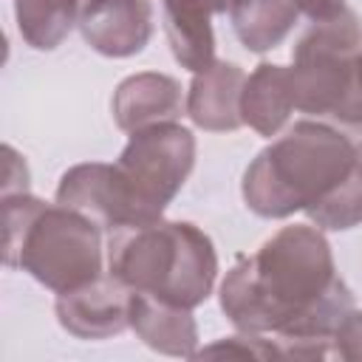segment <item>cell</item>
<instances>
[{"mask_svg": "<svg viewBox=\"0 0 362 362\" xmlns=\"http://www.w3.org/2000/svg\"><path fill=\"white\" fill-rule=\"evenodd\" d=\"M218 300L238 331L274 334L283 359L334 356V328L354 305L331 243L314 223L283 226L255 255H238Z\"/></svg>", "mask_w": 362, "mask_h": 362, "instance_id": "1", "label": "cell"}, {"mask_svg": "<svg viewBox=\"0 0 362 362\" xmlns=\"http://www.w3.org/2000/svg\"><path fill=\"white\" fill-rule=\"evenodd\" d=\"M243 204L260 218L305 212L322 232H345L362 223V170L356 147L337 127L294 122L263 147L243 173Z\"/></svg>", "mask_w": 362, "mask_h": 362, "instance_id": "2", "label": "cell"}, {"mask_svg": "<svg viewBox=\"0 0 362 362\" xmlns=\"http://www.w3.org/2000/svg\"><path fill=\"white\" fill-rule=\"evenodd\" d=\"M102 226L65 204L31 192L3 195V263L31 274L54 294L74 291L105 274Z\"/></svg>", "mask_w": 362, "mask_h": 362, "instance_id": "3", "label": "cell"}, {"mask_svg": "<svg viewBox=\"0 0 362 362\" xmlns=\"http://www.w3.org/2000/svg\"><path fill=\"white\" fill-rule=\"evenodd\" d=\"M107 272L130 291H144L181 308H198L215 288L218 252L189 221H150L107 232Z\"/></svg>", "mask_w": 362, "mask_h": 362, "instance_id": "4", "label": "cell"}, {"mask_svg": "<svg viewBox=\"0 0 362 362\" xmlns=\"http://www.w3.org/2000/svg\"><path fill=\"white\" fill-rule=\"evenodd\" d=\"M362 23L345 8L331 20L314 23L291 51L294 107L314 116H334L362 124Z\"/></svg>", "mask_w": 362, "mask_h": 362, "instance_id": "5", "label": "cell"}, {"mask_svg": "<svg viewBox=\"0 0 362 362\" xmlns=\"http://www.w3.org/2000/svg\"><path fill=\"white\" fill-rule=\"evenodd\" d=\"M195 136L178 122H158L130 133L113 161L124 226L164 218V209L187 184L195 167Z\"/></svg>", "mask_w": 362, "mask_h": 362, "instance_id": "6", "label": "cell"}, {"mask_svg": "<svg viewBox=\"0 0 362 362\" xmlns=\"http://www.w3.org/2000/svg\"><path fill=\"white\" fill-rule=\"evenodd\" d=\"M130 288L110 272L96 280L57 294V322L76 339H110L130 328Z\"/></svg>", "mask_w": 362, "mask_h": 362, "instance_id": "7", "label": "cell"}, {"mask_svg": "<svg viewBox=\"0 0 362 362\" xmlns=\"http://www.w3.org/2000/svg\"><path fill=\"white\" fill-rule=\"evenodd\" d=\"M82 40L102 57L127 59L147 48L153 37L150 0H88L79 14Z\"/></svg>", "mask_w": 362, "mask_h": 362, "instance_id": "8", "label": "cell"}, {"mask_svg": "<svg viewBox=\"0 0 362 362\" xmlns=\"http://www.w3.org/2000/svg\"><path fill=\"white\" fill-rule=\"evenodd\" d=\"M181 110H187V99L178 79L158 71H139L122 79L110 99L113 122L124 133H136L158 122H178Z\"/></svg>", "mask_w": 362, "mask_h": 362, "instance_id": "9", "label": "cell"}, {"mask_svg": "<svg viewBox=\"0 0 362 362\" xmlns=\"http://www.w3.org/2000/svg\"><path fill=\"white\" fill-rule=\"evenodd\" d=\"M243 82H246V74L240 65L215 59L209 68L192 74L184 113L195 127L209 133H232L243 127V119H240Z\"/></svg>", "mask_w": 362, "mask_h": 362, "instance_id": "10", "label": "cell"}, {"mask_svg": "<svg viewBox=\"0 0 362 362\" xmlns=\"http://www.w3.org/2000/svg\"><path fill=\"white\" fill-rule=\"evenodd\" d=\"M130 328L136 337L164 356H195L198 354V322L192 308L173 305L144 291L130 294Z\"/></svg>", "mask_w": 362, "mask_h": 362, "instance_id": "11", "label": "cell"}, {"mask_svg": "<svg viewBox=\"0 0 362 362\" xmlns=\"http://www.w3.org/2000/svg\"><path fill=\"white\" fill-rule=\"evenodd\" d=\"M294 107V88L291 74L286 65L277 62H260L243 82L240 93V119L246 127H252L257 136L272 139L277 136Z\"/></svg>", "mask_w": 362, "mask_h": 362, "instance_id": "12", "label": "cell"}, {"mask_svg": "<svg viewBox=\"0 0 362 362\" xmlns=\"http://www.w3.org/2000/svg\"><path fill=\"white\" fill-rule=\"evenodd\" d=\"M164 31L175 62L192 74L215 62L212 11L201 0H161Z\"/></svg>", "mask_w": 362, "mask_h": 362, "instance_id": "13", "label": "cell"}, {"mask_svg": "<svg viewBox=\"0 0 362 362\" xmlns=\"http://www.w3.org/2000/svg\"><path fill=\"white\" fill-rule=\"evenodd\" d=\"M300 8L294 0H232L229 20L240 45L252 54L277 48L294 28Z\"/></svg>", "mask_w": 362, "mask_h": 362, "instance_id": "14", "label": "cell"}, {"mask_svg": "<svg viewBox=\"0 0 362 362\" xmlns=\"http://www.w3.org/2000/svg\"><path fill=\"white\" fill-rule=\"evenodd\" d=\"M82 0H14L17 31L34 51H54L79 25Z\"/></svg>", "mask_w": 362, "mask_h": 362, "instance_id": "15", "label": "cell"}, {"mask_svg": "<svg viewBox=\"0 0 362 362\" xmlns=\"http://www.w3.org/2000/svg\"><path fill=\"white\" fill-rule=\"evenodd\" d=\"M334 356L345 362H362V308H348L331 337Z\"/></svg>", "mask_w": 362, "mask_h": 362, "instance_id": "16", "label": "cell"}, {"mask_svg": "<svg viewBox=\"0 0 362 362\" xmlns=\"http://www.w3.org/2000/svg\"><path fill=\"white\" fill-rule=\"evenodd\" d=\"M6 156V181H3V195H14V192H28V167L23 161V156L6 144L3 147Z\"/></svg>", "mask_w": 362, "mask_h": 362, "instance_id": "17", "label": "cell"}, {"mask_svg": "<svg viewBox=\"0 0 362 362\" xmlns=\"http://www.w3.org/2000/svg\"><path fill=\"white\" fill-rule=\"evenodd\" d=\"M300 14H305L311 23H322V20H331L337 17L339 11H345V0H294Z\"/></svg>", "mask_w": 362, "mask_h": 362, "instance_id": "18", "label": "cell"}, {"mask_svg": "<svg viewBox=\"0 0 362 362\" xmlns=\"http://www.w3.org/2000/svg\"><path fill=\"white\" fill-rule=\"evenodd\" d=\"M212 14H226L229 11V6H232V0H201Z\"/></svg>", "mask_w": 362, "mask_h": 362, "instance_id": "19", "label": "cell"}, {"mask_svg": "<svg viewBox=\"0 0 362 362\" xmlns=\"http://www.w3.org/2000/svg\"><path fill=\"white\" fill-rule=\"evenodd\" d=\"M356 164H359V170H362V144L356 147Z\"/></svg>", "mask_w": 362, "mask_h": 362, "instance_id": "20", "label": "cell"}, {"mask_svg": "<svg viewBox=\"0 0 362 362\" xmlns=\"http://www.w3.org/2000/svg\"><path fill=\"white\" fill-rule=\"evenodd\" d=\"M359 74H362V51H359Z\"/></svg>", "mask_w": 362, "mask_h": 362, "instance_id": "21", "label": "cell"}]
</instances>
